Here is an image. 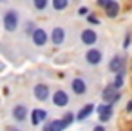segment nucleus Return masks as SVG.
Wrapping results in <instances>:
<instances>
[{"label":"nucleus","mask_w":132,"mask_h":131,"mask_svg":"<svg viewBox=\"0 0 132 131\" xmlns=\"http://www.w3.org/2000/svg\"><path fill=\"white\" fill-rule=\"evenodd\" d=\"M119 96H121V93H119L114 86H109V87H105V89L101 91V98H103V102H107L109 106H112L114 102H118Z\"/></svg>","instance_id":"1"},{"label":"nucleus","mask_w":132,"mask_h":131,"mask_svg":"<svg viewBox=\"0 0 132 131\" xmlns=\"http://www.w3.org/2000/svg\"><path fill=\"white\" fill-rule=\"evenodd\" d=\"M4 27L7 31H15L18 27V13L15 9L6 11V15H4Z\"/></svg>","instance_id":"2"},{"label":"nucleus","mask_w":132,"mask_h":131,"mask_svg":"<svg viewBox=\"0 0 132 131\" xmlns=\"http://www.w3.org/2000/svg\"><path fill=\"white\" fill-rule=\"evenodd\" d=\"M27 116H29V109H27V106L18 104V106L13 107V118H15L16 122H24Z\"/></svg>","instance_id":"3"},{"label":"nucleus","mask_w":132,"mask_h":131,"mask_svg":"<svg viewBox=\"0 0 132 131\" xmlns=\"http://www.w3.org/2000/svg\"><path fill=\"white\" fill-rule=\"evenodd\" d=\"M53 104H54V106H58V107L67 106V104H69V95H67L65 91H62V89L54 91V95H53Z\"/></svg>","instance_id":"4"},{"label":"nucleus","mask_w":132,"mask_h":131,"mask_svg":"<svg viewBox=\"0 0 132 131\" xmlns=\"http://www.w3.org/2000/svg\"><path fill=\"white\" fill-rule=\"evenodd\" d=\"M33 44L35 46H40V47L47 44V33H45V29L36 27V31L33 33Z\"/></svg>","instance_id":"5"},{"label":"nucleus","mask_w":132,"mask_h":131,"mask_svg":"<svg viewBox=\"0 0 132 131\" xmlns=\"http://www.w3.org/2000/svg\"><path fill=\"white\" fill-rule=\"evenodd\" d=\"M96 40H98V35L94 29H83L81 31V42L85 46H92V44H96Z\"/></svg>","instance_id":"6"},{"label":"nucleus","mask_w":132,"mask_h":131,"mask_svg":"<svg viewBox=\"0 0 132 131\" xmlns=\"http://www.w3.org/2000/svg\"><path fill=\"white\" fill-rule=\"evenodd\" d=\"M65 127L67 126H65V122L62 118H54V120H51V122H47L44 126V131H63Z\"/></svg>","instance_id":"7"},{"label":"nucleus","mask_w":132,"mask_h":131,"mask_svg":"<svg viewBox=\"0 0 132 131\" xmlns=\"http://www.w3.org/2000/svg\"><path fill=\"white\" fill-rule=\"evenodd\" d=\"M51 40L54 46H62L63 40H65V29L63 27H54L53 33H51Z\"/></svg>","instance_id":"8"},{"label":"nucleus","mask_w":132,"mask_h":131,"mask_svg":"<svg viewBox=\"0 0 132 131\" xmlns=\"http://www.w3.org/2000/svg\"><path fill=\"white\" fill-rule=\"evenodd\" d=\"M85 60L90 64V66H96L101 62V51L100 49H89L87 55H85Z\"/></svg>","instance_id":"9"},{"label":"nucleus","mask_w":132,"mask_h":131,"mask_svg":"<svg viewBox=\"0 0 132 131\" xmlns=\"http://www.w3.org/2000/svg\"><path fill=\"white\" fill-rule=\"evenodd\" d=\"M123 66H125V60H123L121 57H114V58H110V62H109V69H110L112 73H123Z\"/></svg>","instance_id":"10"},{"label":"nucleus","mask_w":132,"mask_h":131,"mask_svg":"<svg viewBox=\"0 0 132 131\" xmlns=\"http://www.w3.org/2000/svg\"><path fill=\"white\" fill-rule=\"evenodd\" d=\"M98 115H100V120H101V122L110 120V116H112V106H109V104L98 106Z\"/></svg>","instance_id":"11"},{"label":"nucleus","mask_w":132,"mask_h":131,"mask_svg":"<svg viewBox=\"0 0 132 131\" xmlns=\"http://www.w3.org/2000/svg\"><path fill=\"white\" fill-rule=\"evenodd\" d=\"M47 118V111L45 109H33L31 111V124L33 126H38L40 122H44Z\"/></svg>","instance_id":"12"},{"label":"nucleus","mask_w":132,"mask_h":131,"mask_svg":"<svg viewBox=\"0 0 132 131\" xmlns=\"http://www.w3.org/2000/svg\"><path fill=\"white\" fill-rule=\"evenodd\" d=\"M35 96L38 100H47L49 98V86L45 84H36L35 86Z\"/></svg>","instance_id":"13"},{"label":"nucleus","mask_w":132,"mask_h":131,"mask_svg":"<svg viewBox=\"0 0 132 131\" xmlns=\"http://www.w3.org/2000/svg\"><path fill=\"white\" fill-rule=\"evenodd\" d=\"M71 87H72V91H74L76 95H83V93L87 91V84H85V80H81V78H74L72 84H71Z\"/></svg>","instance_id":"14"},{"label":"nucleus","mask_w":132,"mask_h":131,"mask_svg":"<svg viewBox=\"0 0 132 131\" xmlns=\"http://www.w3.org/2000/svg\"><path fill=\"white\" fill-rule=\"evenodd\" d=\"M105 13H107V17H110V18L118 17V13H119V4L114 2V0H109V4L105 6Z\"/></svg>","instance_id":"15"},{"label":"nucleus","mask_w":132,"mask_h":131,"mask_svg":"<svg viewBox=\"0 0 132 131\" xmlns=\"http://www.w3.org/2000/svg\"><path fill=\"white\" fill-rule=\"evenodd\" d=\"M94 111V106L92 104H87V106H83L80 111H78V115H76V120H85L87 116H90V113Z\"/></svg>","instance_id":"16"},{"label":"nucleus","mask_w":132,"mask_h":131,"mask_svg":"<svg viewBox=\"0 0 132 131\" xmlns=\"http://www.w3.org/2000/svg\"><path fill=\"white\" fill-rule=\"evenodd\" d=\"M67 6H69L67 0H53V8H54L56 11H62V9H65Z\"/></svg>","instance_id":"17"},{"label":"nucleus","mask_w":132,"mask_h":131,"mask_svg":"<svg viewBox=\"0 0 132 131\" xmlns=\"http://www.w3.org/2000/svg\"><path fill=\"white\" fill-rule=\"evenodd\" d=\"M62 120L65 122V126H71V124H72V122L76 120V115H72V113H65Z\"/></svg>","instance_id":"18"},{"label":"nucleus","mask_w":132,"mask_h":131,"mask_svg":"<svg viewBox=\"0 0 132 131\" xmlns=\"http://www.w3.org/2000/svg\"><path fill=\"white\" fill-rule=\"evenodd\" d=\"M112 86L119 91V87L123 86V73H118V75H116V80H114V84H112Z\"/></svg>","instance_id":"19"},{"label":"nucleus","mask_w":132,"mask_h":131,"mask_svg":"<svg viewBox=\"0 0 132 131\" xmlns=\"http://www.w3.org/2000/svg\"><path fill=\"white\" fill-rule=\"evenodd\" d=\"M35 8L36 9H45L47 8V0H35Z\"/></svg>","instance_id":"20"},{"label":"nucleus","mask_w":132,"mask_h":131,"mask_svg":"<svg viewBox=\"0 0 132 131\" xmlns=\"http://www.w3.org/2000/svg\"><path fill=\"white\" fill-rule=\"evenodd\" d=\"M35 31H36V26H35L33 22H27V24H26V33H29V35L33 37V33H35Z\"/></svg>","instance_id":"21"},{"label":"nucleus","mask_w":132,"mask_h":131,"mask_svg":"<svg viewBox=\"0 0 132 131\" xmlns=\"http://www.w3.org/2000/svg\"><path fill=\"white\" fill-rule=\"evenodd\" d=\"M87 20H89V24H100L98 17H94V15H89V17H87Z\"/></svg>","instance_id":"22"},{"label":"nucleus","mask_w":132,"mask_h":131,"mask_svg":"<svg viewBox=\"0 0 132 131\" xmlns=\"http://www.w3.org/2000/svg\"><path fill=\"white\" fill-rule=\"evenodd\" d=\"M78 13H80V15L83 17V15H87V13H89V9H87V8L83 6V8H80V9H78Z\"/></svg>","instance_id":"23"},{"label":"nucleus","mask_w":132,"mask_h":131,"mask_svg":"<svg viewBox=\"0 0 132 131\" xmlns=\"http://www.w3.org/2000/svg\"><path fill=\"white\" fill-rule=\"evenodd\" d=\"M130 46V35H127L125 37V42H123V47H128Z\"/></svg>","instance_id":"24"},{"label":"nucleus","mask_w":132,"mask_h":131,"mask_svg":"<svg viewBox=\"0 0 132 131\" xmlns=\"http://www.w3.org/2000/svg\"><path fill=\"white\" fill-rule=\"evenodd\" d=\"M109 4V0H98V6H101V8H105Z\"/></svg>","instance_id":"25"},{"label":"nucleus","mask_w":132,"mask_h":131,"mask_svg":"<svg viewBox=\"0 0 132 131\" xmlns=\"http://www.w3.org/2000/svg\"><path fill=\"white\" fill-rule=\"evenodd\" d=\"M92 131H105V127H103V126H96Z\"/></svg>","instance_id":"26"},{"label":"nucleus","mask_w":132,"mask_h":131,"mask_svg":"<svg viewBox=\"0 0 132 131\" xmlns=\"http://www.w3.org/2000/svg\"><path fill=\"white\" fill-rule=\"evenodd\" d=\"M127 111H128V113H132V100L127 104Z\"/></svg>","instance_id":"27"},{"label":"nucleus","mask_w":132,"mask_h":131,"mask_svg":"<svg viewBox=\"0 0 132 131\" xmlns=\"http://www.w3.org/2000/svg\"><path fill=\"white\" fill-rule=\"evenodd\" d=\"M7 131H20V129H18V127H9Z\"/></svg>","instance_id":"28"}]
</instances>
